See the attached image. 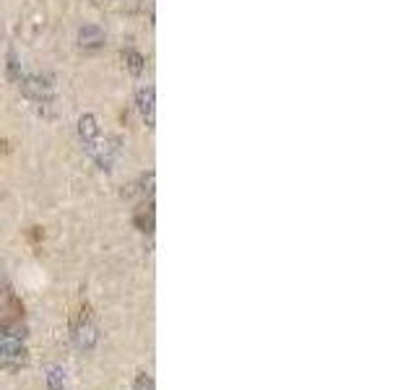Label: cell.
Here are the masks:
<instances>
[{"instance_id": "obj_1", "label": "cell", "mask_w": 416, "mask_h": 390, "mask_svg": "<svg viewBox=\"0 0 416 390\" xmlns=\"http://www.w3.org/2000/svg\"><path fill=\"white\" fill-rule=\"evenodd\" d=\"M0 333L6 336L24 338L26 336V325H24V302L19 294L13 292L8 284V276L0 268Z\"/></svg>"}, {"instance_id": "obj_2", "label": "cell", "mask_w": 416, "mask_h": 390, "mask_svg": "<svg viewBox=\"0 0 416 390\" xmlns=\"http://www.w3.org/2000/svg\"><path fill=\"white\" fill-rule=\"evenodd\" d=\"M71 338H73V346L78 351H94L96 341H99V328H96V317L91 313V304L84 302L78 307V313L73 315V323H71Z\"/></svg>"}, {"instance_id": "obj_3", "label": "cell", "mask_w": 416, "mask_h": 390, "mask_svg": "<svg viewBox=\"0 0 416 390\" xmlns=\"http://www.w3.org/2000/svg\"><path fill=\"white\" fill-rule=\"evenodd\" d=\"M26 362H29V349L24 344V338L0 333V367L21 369Z\"/></svg>"}, {"instance_id": "obj_4", "label": "cell", "mask_w": 416, "mask_h": 390, "mask_svg": "<svg viewBox=\"0 0 416 390\" xmlns=\"http://www.w3.org/2000/svg\"><path fill=\"white\" fill-rule=\"evenodd\" d=\"M154 102H156L154 86H141L138 94H136V107H138V115L141 120L146 122V128H154V122H156V107H154Z\"/></svg>"}, {"instance_id": "obj_5", "label": "cell", "mask_w": 416, "mask_h": 390, "mask_svg": "<svg viewBox=\"0 0 416 390\" xmlns=\"http://www.w3.org/2000/svg\"><path fill=\"white\" fill-rule=\"evenodd\" d=\"M78 138L84 143V149L94 146V143L102 138V130H99V120H96V115H84V118L78 120Z\"/></svg>"}, {"instance_id": "obj_6", "label": "cell", "mask_w": 416, "mask_h": 390, "mask_svg": "<svg viewBox=\"0 0 416 390\" xmlns=\"http://www.w3.org/2000/svg\"><path fill=\"white\" fill-rule=\"evenodd\" d=\"M78 44L84 50H99L105 44V32L99 26H94V24H86V26L78 29Z\"/></svg>"}, {"instance_id": "obj_7", "label": "cell", "mask_w": 416, "mask_h": 390, "mask_svg": "<svg viewBox=\"0 0 416 390\" xmlns=\"http://www.w3.org/2000/svg\"><path fill=\"white\" fill-rule=\"evenodd\" d=\"M123 60H125V68L130 71V76L141 78L146 73V57L141 53H136V50H125V53H123Z\"/></svg>"}, {"instance_id": "obj_8", "label": "cell", "mask_w": 416, "mask_h": 390, "mask_svg": "<svg viewBox=\"0 0 416 390\" xmlns=\"http://www.w3.org/2000/svg\"><path fill=\"white\" fill-rule=\"evenodd\" d=\"M136 227L141 229V232H154V203L149 201V206H141L138 211H136Z\"/></svg>"}, {"instance_id": "obj_9", "label": "cell", "mask_w": 416, "mask_h": 390, "mask_svg": "<svg viewBox=\"0 0 416 390\" xmlns=\"http://www.w3.org/2000/svg\"><path fill=\"white\" fill-rule=\"evenodd\" d=\"M47 388L50 390H65V372L63 367L47 369Z\"/></svg>"}, {"instance_id": "obj_10", "label": "cell", "mask_w": 416, "mask_h": 390, "mask_svg": "<svg viewBox=\"0 0 416 390\" xmlns=\"http://www.w3.org/2000/svg\"><path fill=\"white\" fill-rule=\"evenodd\" d=\"M133 390H154V378H151L146 369H141L136 375V382H133Z\"/></svg>"}, {"instance_id": "obj_11", "label": "cell", "mask_w": 416, "mask_h": 390, "mask_svg": "<svg viewBox=\"0 0 416 390\" xmlns=\"http://www.w3.org/2000/svg\"><path fill=\"white\" fill-rule=\"evenodd\" d=\"M0 37H3V24H0Z\"/></svg>"}]
</instances>
